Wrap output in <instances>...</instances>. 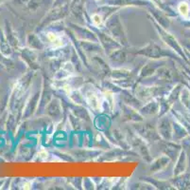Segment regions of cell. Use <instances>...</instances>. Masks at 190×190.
Masks as SVG:
<instances>
[{"mask_svg":"<svg viewBox=\"0 0 190 190\" xmlns=\"http://www.w3.org/2000/svg\"><path fill=\"white\" fill-rule=\"evenodd\" d=\"M47 38L48 40L53 44L54 48H58V47H61L63 46V43H61V39L60 38L59 35H57L56 33L54 32H48L47 33Z\"/></svg>","mask_w":190,"mask_h":190,"instance_id":"7a4b0ae2","label":"cell"},{"mask_svg":"<svg viewBox=\"0 0 190 190\" xmlns=\"http://www.w3.org/2000/svg\"><path fill=\"white\" fill-rule=\"evenodd\" d=\"M86 100H87L88 104H89L92 108L99 109V107H100V104H99L100 102H99V97H97L96 94H94V93H88V94H87Z\"/></svg>","mask_w":190,"mask_h":190,"instance_id":"6da1fadb","label":"cell"},{"mask_svg":"<svg viewBox=\"0 0 190 190\" xmlns=\"http://www.w3.org/2000/svg\"><path fill=\"white\" fill-rule=\"evenodd\" d=\"M92 21H93L95 26L99 27L101 26V24H102V17H101L99 14H94V15L92 16Z\"/></svg>","mask_w":190,"mask_h":190,"instance_id":"277c9868","label":"cell"},{"mask_svg":"<svg viewBox=\"0 0 190 190\" xmlns=\"http://www.w3.org/2000/svg\"><path fill=\"white\" fill-rule=\"evenodd\" d=\"M179 12H180V13H181L183 16H187L188 12H189V7H188L187 3L186 2L181 3L180 6H179Z\"/></svg>","mask_w":190,"mask_h":190,"instance_id":"3957f363","label":"cell"}]
</instances>
